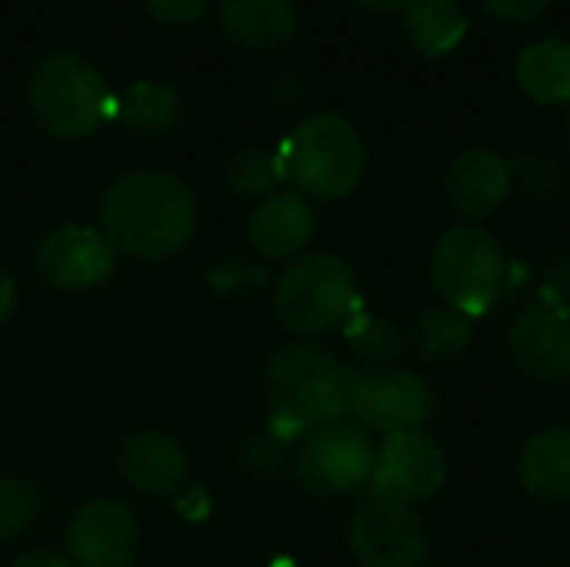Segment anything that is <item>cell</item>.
<instances>
[{
    "label": "cell",
    "mask_w": 570,
    "mask_h": 567,
    "mask_svg": "<svg viewBox=\"0 0 570 567\" xmlns=\"http://www.w3.org/2000/svg\"><path fill=\"white\" fill-rule=\"evenodd\" d=\"M404 33L424 57H444L468 37L461 0H414L404 10Z\"/></svg>",
    "instance_id": "cell-20"
},
{
    "label": "cell",
    "mask_w": 570,
    "mask_h": 567,
    "mask_svg": "<svg viewBox=\"0 0 570 567\" xmlns=\"http://www.w3.org/2000/svg\"><path fill=\"white\" fill-rule=\"evenodd\" d=\"M274 314L287 331L301 338L347 328L361 314V287L354 267L324 251L294 257L274 284Z\"/></svg>",
    "instance_id": "cell-3"
},
{
    "label": "cell",
    "mask_w": 570,
    "mask_h": 567,
    "mask_svg": "<svg viewBox=\"0 0 570 567\" xmlns=\"http://www.w3.org/2000/svg\"><path fill=\"white\" fill-rule=\"evenodd\" d=\"M434 388L414 371L391 368L357 374L351 414L361 421V428L381 431L384 438L417 431L434 418Z\"/></svg>",
    "instance_id": "cell-8"
},
{
    "label": "cell",
    "mask_w": 570,
    "mask_h": 567,
    "mask_svg": "<svg viewBox=\"0 0 570 567\" xmlns=\"http://www.w3.org/2000/svg\"><path fill=\"white\" fill-rule=\"evenodd\" d=\"M541 301L558 304V307H568L570 311V251L558 254L554 264L548 267V281L541 287Z\"/></svg>",
    "instance_id": "cell-31"
},
{
    "label": "cell",
    "mask_w": 570,
    "mask_h": 567,
    "mask_svg": "<svg viewBox=\"0 0 570 567\" xmlns=\"http://www.w3.org/2000/svg\"><path fill=\"white\" fill-rule=\"evenodd\" d=\"M347 344L351 354L367 368V371H391L401 354H404V338L401 331L387 321V317H374V314H357L347 328Z\"/></svg>",
    "instance_id": "cell-23"
},
{
    "label": "cell",
    "mask_w": 570,
    "mask_h": 567,
    "mask_svg": "<svg viewBox=\"0 0 570 567\" xmlns=\"http://www.w3.org/2000/svg\"><path fill=\"white\" fill-rule=\"evenodd\" d=\"M271 428L294 441L304 431L344 421L351 414L357 374L321 344H287L267 361Z\"/></svg>",
    "instance_id": "cell-2"
},
{
    "label": "cell",
    "mask_w": 570,
    "mask_h": 567,
    "mask_svg": "<svg viewBox=\"0 0 570 567\" xmlns=\"http://www.w3.org/2000/svg\"><path fill=\"white\" fill-rule=\"evenodd\" d=\"M137 535V518L124 501L97 498L70 518L67 561L70 567H130Z\"/></svg>",
    "instance_id": "cell-12"
},
{
    "label": "cell",
    "mask_w": 570,
    "mask_h": 567,
    "mask_svg": "<svg viewBox=\"0 0 570 567\" xmlns=\"http://www.w3.org/2000/svg\"><path fill=\"white\" fill-rule=\"evenodd\" d=\"M511 164V177H514V184L528 194V197H534V201H554L561 190H564V174H561V167L554 164V160H548V157H538V154H518L514 160H508Z\"/></svg>",
    "instance_id": "cell-26"
},
{
    "label": "cell",
    "mask_w": 570,
    "mask_h": 567,
    "mask_svg": "<svg viewBox=\"0 0 570 567\" xmlns=\"http://www.w3.org/2000/svg\"><path fill=\"white\" fill-rule=\"evenodd\" d=\"M518 481L524 495L544 505L570 501V428L538 431L518 458Z\"/></svg>",
    "instance_id": "cell-17"
},
{
    "label": "cell",
    "mask_w": 570,
    "mask_h": 567,
    "mask_svg": "<svg viewBox=\"0 0 570 567\" xmlns=\"http://www.w3.org/2000/svg\"><path fill=\"white\" fill-rule=\"evenodd\" d=\"M287 448H291V441L281 438V434L267 424V428H261V431L247 441V448H244V454H240V465H244L247 475H254V478H274V475L284 468V461H287Z\"/></svg>",
    "instance_id": "cell-27"
},
{
    "label": "cell",
    "mask_w": 570,
    "mask_h": 567,
    "mask_svg": "<svg viewBox=\"0 0 570 567\" xmlns=\"http://www.w3.org/2000/svg\"><path fill=\"white\" fill-rule=\"evenodd\" d=\"M564 140H568V150H570V114H568V124H564Z\"/></svg>",
    "instance_id": "cell-36"
},
{
    "label": "cell",
    "mask_w": 570,
    "mask_h": 567,
    "mask_svg": "<svg viewBox=\"0 0 570 567\" xmlns=\"http://www.w3.org/2000/svg\"><path fill=\"white\" fill-rule=\"evenodd\" d=\"M144 10L157 20V23H190L197 17H204L207 10V0H140Z\"/></svg>",
    "instance_id": "cell-29"
},
{
    "label": "cell",
    "mask_w": 570,
    "mask_h": 567,
    "mask_svg": "<svg viewBox=\"0 0 570 567\" xmlns=\"http://www.w3.org/2000/svg\"><path fill=\"white\" fill-rule=\"evenodd\" d=\"M27 97L40 127L60 140L90 137L114 114L117 104L110 97L107 77L73 50H57L43 57L30 74Z\"/></svg>",
    "instance_id": "cell-4"
},
{
    "label": "cell",
    "mask_w": 570,
    "mask_h": 567,
    "mask_svg": "<svg viewBox=\"0 0 570 567\" xmlns=\"http://www.w3.org/2000/svg\"><path fill=\"white\" fill-rule=\"evenodd\" d=\"M40 515V491L27 478H0V541L20 538Z\"/></svg>",
    "instance_id": "cell-25"
},
{
    "label": "cell",
    "mask_w": 570,
    "mask_h": 567,
    "mask_svg": "<svg viewBox=\"0 0 570 567\" xmlns=\"http://www.w3.org/2000/svg\"><path fill=\"white\" fill-rule=\"evenodd\" d=\"M224 30L250 50H277L297 30L291 0H220Z\"/></svg>",
    "instance_id": "cell-18"
},
{
    "label": "cell",
    "mask_w": 570,
    "mask_h": 567,
    "mask_svg": "<svg viewBox=\"0 0 570 567\" xmlns=\"http://www.w3.org/2000/svg\"><path fill=\"white\" fill-rule=\"evenodd\" d=\"M247 231H250V244L264 257L271 261L301 257V251L314 237V207L301 190H277L274 197L257 204Z\"/></svg>",
    "instance_id": "cell-16"
},
{
    "label": "cell",
    "mask_w": 570,
    "mask_h": 567,
    "mask_svg": "<svg viewBox=\"0 0 570 567\" xmlns=\"http://www.w3.org/2000/svg\"><path fill=\"white\" fill-rule=\"evenodd\" d=\"M284 177L304 197H347L364 177V140L347 117H307L281 147Z\"/></svg>",
    "instance_id": "cell-6"
},
{
    "label": "cell",
    "mask_w": 570,
    "mask_h": 567,
    "mask_svg": "<svg viewBox=\"0 0 570 567\" xmlns=\"http://www.w3.org/2000/svg\"><path fill=\"white\" fill-rule=\"evenodd\" d=\"M351 551L364 567H421L428 531L411 505L371 498L351 518Z\"/></svg>",
    "instance_id": "cell-10"
},
{
    "label": "cell",
    "mask_w": 570,
    "mask_h": 567,
    "mask_svg": "<svg viewBox=\"0 0 570 567\" xmlns=\"http://www.w3.org/2000/svg\"><path fill=\"white\" fill-rule=\"evenodd\" d=\"M448 481V461L434 438L424 431H404L384 438L371 471V498L397 501V505H421L434 498Z\"/></svg>",
    "instance_id": "cell-9"
},
{
    "label": "cell",
    "mask_w": 570,
    "mask_h": 567,
    "mask_svg": "<svg viewBox=\"0 0 570 567\" xmlns=\"http://www.w3.org/2000/svg\"><path fill=\"white\" fill-rule=\"evenodd\" d=\"M177 508H180V515H184V518L200 521V518L210 511V498H207V491H204V488H187V495H180Z\"/></svg>",
    "instance_id": "cell-32"
},
{
    "label": "cell",
    "mask_w": 570,
    "mask_h": 567,
    "mask_svg": "<svg viewBox=\"0 0 570 567\" xmlns=\"http://www.w3.org/2000/svg\"><path fill=\"white\" fill-rule=\"evenodd\" d=\"M114 117L137 137H167L180 127L184 120V100L174 87L154 84V80H137L117 104Z\"/></svg>",
    "instance_id": "cell-19"
},
{
    "label": "cell",
    "mask_w": 570,
    "mask_h": 567,
    "mask_svg": "<svg viewBox=\"0 0 570 567\" xmlns=\"http://www.w3.org/2000/svg\"><path fill=\"white\" fill-rule=\"evenodd\" d=\"M117 271V247L100 227L63 224L37 244V274L57 291H90Z\"/></svg>",
    "instance_id": "cell-11"
},
{
    "label": "cell",
    "mask_w": 570,
    "mask_h": 567,
    "mask_svg": "<svg viewBox=\"0 0 570 567\" xmlns=\"http://www.w3.org/2000/svg\"><path fill=\"white\" fill-rule=\"evenodd\" d=\"M377 448L361 424H324L294 451V478L314 498H341L371 481Z\"/></svg>",
    "instance_id": "cell-7"
},
{
    "label": "cell",
    "mask_w": 570,
    "mask_h": 567,
    "mask_svg": "<svg viewBox=\"0 0 570 567\" xmlns=\"http://www.w3.org/2000/svg\"><path fill=\"white\" fill-rule=\"evenodd\" d=\"M568 567H570V558H568Z\"/></svg>",
    "instance_id": "cell-37"
},
{
    "label": "cell",
    "mask_w": 570,
    "mask_h": 567,
    "mask_svg": "<svg viewBox=\"0 0 570 567\" xmlns=\"http://www.w3.org/2000/svg\"><path fill=\"white\" fill-rule=\"evenodd\" d=\"M197 227L190 187L167 170H130L117 177L100 204V231L120 254L164 261L177 254Z\"/></svg>",
    "instance_id": "cell-1"
},
{
    "label": "cell",
    "mask_w": 570,
    "mask_h": 567,
    "mask_svg": "<svg viewBox=\"0 0 570 567\" xmlns=\"http://www.w3.org/2000/svg\"><path fill=\"white\" fill-rule=\"evenodd\" d=\"M474 338L471 317L458 314L454 307H431L414 321L411 341L421 358L428 361H454L468 351Z\"/></svg>",
    "instance_id": "cell-22"
},
{
    "label": "cell",
    "mask_w": 570,
    "mask_h": 567,
    "mask_svg": "<svg viewBox=\"0 0 570 567\" xmlns=\"http://www.w3.org/2000/svg\"><path fill=\"white\" fill-rule=\"evenodd\" d=\"M120 478L144 495H174L184 488L187 478V454L184 448L164 431H140L130 434L117 451Z\"/></svg>",
    "instance_id": "cell-15"
},
{
    "label": "cell",
    "mask_w": 570,
    "mask_h": 567,
    "mask_svg": "<svg viewBox=\"0 0 570 567\" xmlns=\"http://www.w3.org/2000/svg\"><path fill=\"white\" fill-rule=\"evenodd\" d=\"M10 567H70L67 558H60V555H53V551H27V555H20L17 561Z\"/></svg>",
    "instance_id": "cell-33"
},
{
    "label": "cell",
    "mask_w": 570,
    "mask_h": 567,
    "mask_svg": "<svg viewBox=\"0 0 570 567\" xmlns=\"http://www.w3.org/2000/svg\"><path fill=\"white\" fill-rule=\"evenodd\" d=\"M518 84L538 104L570 100V43L561 37H544L518 57Z\"/></svg>",
    "instance_id": "cell-21"
},
{
    "label": "cell",
    "mask_w": 570,
    "mask_h": 567,
    "mask_svg": "<svg viewBox=\"0 0 570 567\" xmlns=\"http://www.w3.org/2000/svg\"><path fill=\"white\" fill-rule=\"evenodd\" d=\"M17 307V281L0 267V324L13 314Z\"/></svg>",
    "instance_id": "cell-34"
},
{
    "label": "cell",
    "mask_w": 570,
    "mask_h": 567,
    "mask_svg": "<svg viewBox=\"0 0 570 567\" xmlns=\"http://www.w3.org/2000/svg\"><path fill=\"white\" fill-rule=\"evenodd\" d=\"M284 177V164H281V154L274 150H264V147H247L240 154L230 157L227 164V184L237 197H247V201H267L277 194Z\"/></svg>",
    "instance_id": "cell-24"
},
{
    "label": "cell",
    "mask_w": 570,
    "mask_h": 567,
    "mask_svg": "<svg viewBox=\"0 0 570 567\" xmlns=\"http://www.w3.org/2000/svg\"><path fill=\"white\" fill-rule=\"evenodd\" d=\"M508 351L514 364L538 381H548V384L570 381L568 307L548 304L541 297L528 304L508 331Z\"/></svg>",
    "instance_id": "cell-13"
},
{
    "label": "cell",
    "mask_w": 570,
    "mask_h": 567,
    "mask_svg": "<svg viewBox=\"0 0 570 567\" xmlns=\"http://www.w3.org/2000/svg\"><path fill=\"white\" fill-rule=\"evenodd\" d=\"M431 281L448 307L474 321L504 301L511 267L491 231L478 224H454L434 244Z\"/></svg>",
    "instance_id": "cell-5"
},
{
    "label": "cell",
    "mask_w": 570,
    "mask_h": 567,
    "mask_svg": "<svg viewBox=\"0 0 570 567\" xmlns=\"http://www.w3.org/2000/svg\"><path fill=\"white\" fill-rule=\"evenodd\" d=\"M488 13H494L504 23H531L538 20L551 0H481Z\"/></svg>",
    "instance_id": "cell-30"
},
{
    "label": "cell",
    "mask_w": 570,
    "mask_h": 567,
    "mask_svg": "<svg viewBox=\"0 0 570 567\" xmlns=\"http://www.w3.org/2000/svg\"><path fill=\"white\" fill-rule=\"evenodd\" d=\"M361 10H371V13H404L414 0H354Z\"/></svg>",
    "instance_id": "cell-35"
},
{
    "label": "cell",
    "mask_w": 570,
    "mask_h": 567,
    "mask_svg": "<svg viewBox=\"0 0 570 567\" xmlns=\"http://www.w3.org/2000/svg\"><path fill=\"white\" fill-rule=\"evenodd\" d=\"M264 284H267V274L257 264L240 261V257H227L210 271V287H217L227 297H250Z\"/></svg>",
    "instance_id": "cell-28"
},
{
    "label": "cell",
    "mask_w": 570,
    "mask_h": 567,
    "mask_svg": "<svg viewBox=\"0 0 570 567\" xmlns=\"http://www.w3.org/2000/svg\"><path fill=\"white\" fill-rule=\"evenodd\" d=\"M511 187H514L511 164L488 147L464 150L461 157L451 160L444 174V197L468 221L491 217L508 201Z\"/></svg>",
    "instance_id": "cell-14"
}]
</instances>
